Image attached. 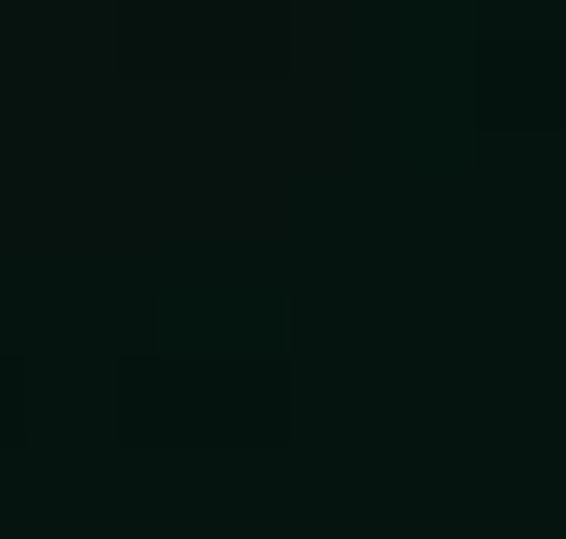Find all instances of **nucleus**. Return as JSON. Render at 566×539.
<instances>
[]
</instances>
